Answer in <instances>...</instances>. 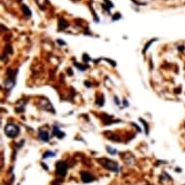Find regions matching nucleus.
I'll return each instance as SVG.
<instances>
[{"label": "nucleus", "instance_id": "obj_1", "mask_svg": "<svg viewBox=\"0 0 185 185\" xmlns=\"http://www.w3.org/2000/svg\"><path fill=\"white\" fill-rule=\"evenodd\" d=\"M99 162L104 168H106L107 170H110V171H111V172L117 173L119 171L118 164L115 161H113V160H110L108 158H101V159H99Z\"/></svg>", "mask_w": 185, "mask_h": 185}, {"label": "nucleus", "instance_id": "obj_2", "mask_svg": "<svg viewBox=\"0 0 185 185\" xmlns=\"http://www.w3.org/2000/svg\"><path fill=\"white\" fill-rule=\"evenodd\" d=\"M5 134L9 138H16L19 134V128L13 123H9L5 126Z\"/></svg>", "mask_w": 185, "mask_h": 185}, {"label": "nucleus", "instance_id": "obj_3", "mask_svg": "<svg viewBox=\"0 0 185 185\" xmlns=\"http://www.w3.org/2000/svg\"><path fill=\"white\" fill-rule=\"evenodd\" d=\"M67 170H68V165L64 161H59L57 162L55 165V173L57 177H64L67 173Z\"/></svg>", "mask_w": 185, "mask_h": 185}, {"label": "nucleus", "instance_id": "obj_4", "mask_svg": "<svg viewBox=\"0 0 185 185\" xmlns=\"http://www.w3.org/2000/svg\"><path fill=\"white\" fill-rule=\"evenodd\" d=\"M81 180L84 183H89V182H92L95 180V177L92 176L91 173H87V172H81Z\"/></svg>", "mask_w": 185, "mask_h": 185}, {"label": "nucleus", "instance_id": "obj_5", "mask_svg": "<svg viewBox=\"0 0 185 185\" xmlns=\"http://www.w3.org/2000/svg\"><path fill=\"white\" fill-rule=\"evenodd\" d=\"M39 138H40L43 142H48V140H50V137H48V134L47 131L39 130Z\"/></svg>", "mask_w": 185, "mask_h": 185}, {"label": "nucleus", "instance_id": "obj_6", "mask_svg": "<svg viewBox=\"0 0 185 185\" xmlns=\"http://www.w3.org/2000/svg\"><path fill=\"white\" fill-rule=\"evenodd\" d=\"M52 135H53V136H56V137H57V138H59V139H62V138L65 136V134L63 133L62 131H60L59 129H58L57 126H55V128H53Z\"/></svg>", "mask_w": 185, "mask_h": 185}, {"label": "nucleus", "instance_id": "obj_7", "mask_svg": "<svg viewBox=\"0 0 185 185\" xmlns=\"http://www.w3.org/2000/svg\"><path fill=\"white\" fill-rule=\"evenodd\" d=\"M22 11L24 13V15L27 17H31V11L29 10V8H27V6H25V5H22Z\"/></svg>", "mask_w": 185, "mask_h": 185}, {"label": "nucleus", "instance_id": "obj_8", "mask_svg": "<svg viewBox=\"0 0 185 185\" xmlns=\"http://www.w3.org/2000/svg\"><path fill=\"white\" fill-rule=\"evenodd\" d=\"M55 153L52 152V151H47L44 153L43 155V158H48V157H55Z\"/></svg>", "mask_w": 185, "mask_h": 185}, {"label": "nucleus", "instance_id": "obj_9", "mask_svg": "<svg viewBox=\"0 0 185 185\" xmlns=\"http://www.w3.org/2000/svg\"><path fill=\"white\" fill-rule=\"evenodd\" d=\"M59 25H61V29H63V28H65L67 25H68V23L66 22V21H64V19L63 18H60L59 19Z\"/></svg>", "mask_w": 185, "mask_h": 185}, {"label": "nucleus", "instance_id": "obj_10", "mask_svg": "<svg viewBox=\"0 0 185 185\" xmlns=\"http://www.w3.org/2000/svg\"><path fill=\"white\" fill-rule=\"evenodd\" d=\"M107 150H108V151L110 152V154H111V155H114L116 153V150L110 147H107Z\"/></svg>", "mask_w": 185, "mask_h": 185}, {"label": "nucleus", "instance_id": "obj_11", "mask_svg": "<svg viewBox=\"0 0 185 185\" xmlns=\"http://www.w3.org/2000/svg\"><path fill=\"white\" fill-rule=\"evenodd\" d=\"M104 1L107 3V7H109V9H111V8H113L114 7V5H113V3H111L110 0H104Z\"/></svg>", "mask_w": 185, "mask_h": 185}, {"label": "nucleus", "instance_id": "obj_12", "mask_svg": "<svg viewBox=\"0 0 185 185\" xmlns=\"http://www.w3.org/2000/svg\"><path fill=\"white\" fill-rule=\"evenodd\" d=\"M155 40H156V39H154V40H151V41H149L147 44V47H144V51L143 52H144L145 51H147V48L150 47V44H151V43H153V41H155Z\"/></svg>", "mask_w": 185, "mask_h": 185}, {"label": "nucleus", "instance_id": "obj_13", "mask_svg": "<svg viewBox=\"0 0 185 185\" xmlns=\"http://www.w3.org/2000/svg\"><path fill=\"white\" fill-rule=\"evenodd\" d=\"M74 64H75V65H77V66H78V68H79V69H80V70H81V71H82V70H85V68H86L85 66H81V64H79V63H76V62L74 63Z\"/></svg>", "mask_w": 185, "mask_h": 185}, {"label": "nucleus", "instance_id": "obj_14", "mask_svg": "<svg viewBox=\"0 0 185 185\" xmlns=\"http://www.w3.org/2000/svg\"><path fill=\"white\" fill-rule=\"evenodd\" d=\"M57 43L62 44V45H65V42H63V41H61V40H57Z\"/></svg>", "mask_w": 185, "mask_h": 185}]
</instances>
